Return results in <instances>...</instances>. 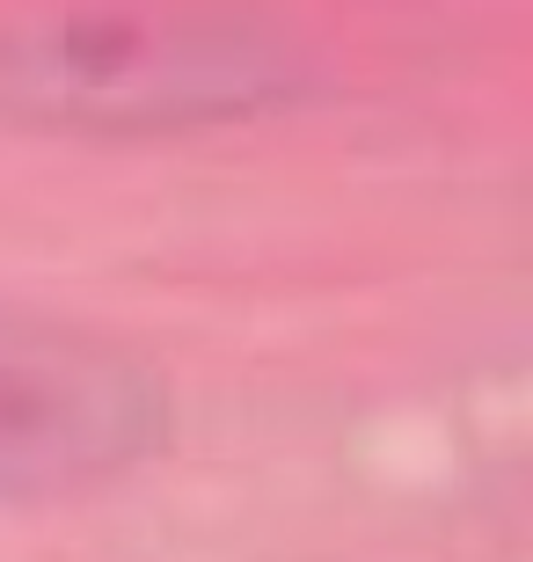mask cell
I'll return each instance as SVG.
<instances>
[{
  "mask_svg": "<svg viewBox=\"0 0 533 562\" xmlns=\"http://www.w3.org/2000/svg\"><path fill=\"white\" fill-rule=\"evenodd\" d=\"M314 88L292 37L184 8H30L0 22V125L74 139H168L242 125Z\"/></svg>",
  "mask_w": 533,
  "mask_h": 562,
  "instance_id": "6da1fadb",
  "label": "cell"
},
{
  "mask_svg": "<svg viewBox=\"0 0 533 562\" xmlns=\"http://www.w3.org/2000/svg\"><path fill=\"white\" fill-rule=\"evenodd\" d=\"M168 446V387L81 322L0 307V504H74Z\"/></svg>",
  "mask_w": 533,
  "mask_h": 562,
  "instance_id": "7a4b0ae2",
  "label": "cell"
}]
</instances>
